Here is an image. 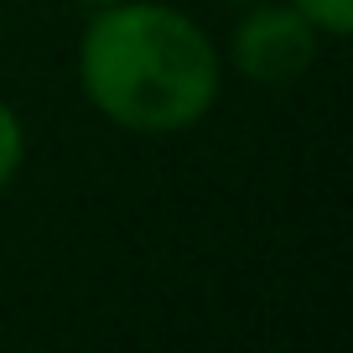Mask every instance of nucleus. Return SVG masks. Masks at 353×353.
Listing matches in <instances>:
<instances>
[{"instance_id": "2", "label": "nucleus", "mask_w": 353, "mask_h": 353, "mask_svg": "<svg viewBox=\"0 0 353 353\" xmlns=\"http://www.w3.org/2000/svg\"><path fill=\"white\" fill-rule=\"evenodd\" d=\"M322 52V32L291 0H250L229 37V68L250 83H296Z\"/></svg>"}, {"instance_id": "5", "label": "nucleus", "mask_w": 353, "mask_h": 353, "mask_svg": "<svg viewBox=\"0 0 353 353\" xmlns=\"http://www.w3.org/2000/svg\"><path fill=\"white\" fill-rule=\"evenodd\" d=\"M83 11H104V6H125V0H78Z\"/></svg>"}, {"instance_id": "6", "label": "nucleus", "mask_w": 353, "mask_h": 353, "mask_svg": "<svg viewBox=\"0 0 353 353\" xmlns=\"http://www.w3.org/2000/svg\"><path fill=\"white\" fill-rule=\"evenodd\" d=\"M229 6H250V0H229Z\"/></svg>"}, {"instance_id": "1", "label": "nucleus", "mask_w": 353, "mask_h": 353, "mask_svg": "<svg viewBox=\"0 0 353 353\" xmlns=\"http://www.w3.org/2000/svg\"><path fill=\"white\" fill-rule=\"evenodd\" d=\"M78 88L130 135H176L208 120L223 88V52L166 0H125L88 11L78 37Z\"/></svg>"}, {"instance_id": "3", "label": "nucleus", "mask_w": 353, "mask_h": 353, "mask_svg": "<svg viewBox=\"0 0 353 353\" xmlns=\"http://www.w3.org/2000/svg\"><path fill=\"white\" fill-rule=\"evenodd\" d=\"M21 161H26V125L11 104L0 99V192L21 176Z\"/></svg>"}, {"instance_id": "4", "label": "nucleus", "mask_w": 353, "mask_h": 353, "mask_svg": "<svg viewBox=\"0 0 353 353\" xmlns=\"http://www.w3.org/2000/svg\"><path fill=\"white\" fill-rule=\"evenodd\" d=\"M291 6L322 32V42H343V37H353V0H291Z\"/></svg>"}]
</instances>
